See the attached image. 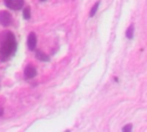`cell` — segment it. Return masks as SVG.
<instances>
[{
  "instance_id": "6da1fadb",
  "label": "cell",
  "mask_w": 147,
  "mask_h": 132,
  "mask_svg": "<svg viewBox=\"0 0 147 132\" xmlns=\"http://www.w3.org/2000/svg\"><path fill=\"white\" fill-rule=\"evenodd\" d=\"M16 50V41L15 35L9 32L5 31L0 34V59L6 61L12 56Z\"/></svg>"
},
{
  "instance_id": "7a4b0ae2",
  "label": "cell",
  "mask_w": 147,
  "mask_h": 132,
  "mask_svg": "<svg viewBox=\"0 0 147 132\" xmlns=\"http://www.w3.org/2000/svg\"><path fill=\"white\" fill-rule=\"evenodd\" d=\"M11 22V15L6 10L0 11V24L3 27H7Z\"/></svg>"
},
{
  "instance_id": "3957f363",
  "label": "cell",
  "mask_w": 147,
  "mask_h": 132,
  "mask_svg": "<svg viewBox=\"0 0 147 132\" xmlns=\"http://www.w3.org/2000/svg\"><path fill=\"white\" fill-rule=\"evenodd\" d=\"M36 42H37V40H36V35L34 33L31 32L29 34H28V47L30 51H34L35 49V46H36Z\"/></svg>"
},
{
  "instance_id": "277c9868",
  "label": "cell",
  "mask_w": 147,
  "mask_h": 132,
  "mask_svg": "<svg viewBox=\"0 0 147 132\" xmlns=\"http://www.w3.org/2000/svg\"><path fill=\"white\" fill-rule=\"evenodd\" d=\"M36 70L34 67L31 66V65H28L25 68L24 70V76H26V78H28V79H31L33 77H34L36 76Z\"/></svg>"
},
{
  "instance_id": "5b68a950",
  "label": "cell",
  "mask_w": 147,
  "mask_h": 132,
  "mask_svg": "<svg viewBox=\"0 0 147 132\" xmlns=\"http://www.w3.org/2000/svg\"><path fill=\"white\" fill-rule=\"evenodd\" d=\"M23 4H24V0H12L9 5L8 6V8L11 9L18 10L22 8Z\"/></svg>"
},
{
  "instance_id": "8992f818",
  "label": "cell",
  "mask_w": 147,
  "mask_h": 132,
  "mask_svg": "<svg viewBox=\"0 0 147 132\" xmlns=\"http://www.w3.org/2000/svg\"><path fill=\"white\" fill-rule=\"evenodd\" d=\"M35 56H36V58H37L39 60L43 61V62H48V61L50 60L49 57H48L46 53H44L43 52H41V51H40V50H37V51H36Z\"/></svg>"
},
{
  "instance_id": "52a82bcc",
  "label": "cell",
  "mask_w": 147,
  "mask_h": 132,
  "mask_svg": "<svg viewBox=\"0 0 147 132\" xmlns=\"http://www.w3.org/2000/svg\"><path fill=\"white\" fill-rule=\"evenodd\" d=\"M134 26L132 24L127 27L126 31V37L129 40H132L134 38Z\"/></svg>"
},
{
  "instance_id": "ba28073f",
  "label": "cell",
  "mask_w": 147,
  "mask_h": 132,
  "mask_svg": "<svg viewBox=\"0 0 147 132\" xmlns=\"http://www.w3.org/2000/svg\"><path fill=\"white\" fill-rule=\"evenodd\" d=\"M99 5H100V1L96 2V3H95V5L91 8L90 12V17H92V16H94V15H96V13L97 10H98Z\"/></svg>"
},
{
  "instance_id": "9c48e42d",
  "label": "cell",
  "mask_w": 147,
  "mask_h": 132,
  "mask_svg": "<svg viewBox=\"0 0 147 132\" xmlns=\"http://www.w3.org/2000/svg\"><path fill=\"white\" fill-rule=\"evenodd\" d=\"M22 15H23V17H24V19H26V20L29 19V18H30V15H31L30 7H26V8L23 9Z\"/></svg>"
},
{
  "instance_id": "30bf717a",
  "label": "cell",
  "mask_w": 147,
  "mask_h": 132,
  "mask_svg": "<svg viewBox=\"0 0 147 132\" xmlns=\"http://www.w3.org/2000/svg\"><path fill=\"white\" fill-rule=\"evenodd\" d=\"M132 129H133V126H132V125H125V126L122 128V131L130 132L131 131H132Z\"/></svg>"
},
{
  "instance_id": "8fae6325",
  "label": "cell",
  "mask_w": 147,
  "mask_h": 132,
  "mask_svg": "<svg viewBox=\"0 0 147 132\" xmlns=\"http://www.w3.org/2000/svg\"><path fill=\"white\" fill-rule=\"evenodd\" d=\"M3 1H4V3H5V5L8 7V6L9 5V3H11V1H12V0H3Z\"/></svg>"
},
{
  "instance_id": "7c38bea8",
  "label": "cell",
  "mask_w": 147,
  "mask_h": 132,
  "mask_svg": "<svg viewBox=\"0 0 147 132\" xmlns=\"http://www.w3.org/2000/svg\"><path fill=\"white\" fill-rule=\"evenodd\" d=\"M3 114V109L2 107H0V116H2Z\"/></svg>"
},
{
  "instance_id": "4fadbf2b",
  "label": "cell",
  "mask_w": 147,
  "mask_h": 132,
  "mask_svg": "<svg viewBox=\"0 0 147 132\" xmlns=\"http://www.w3.org/2000/svg\"><path fill=\"white\" fill-rule=\"evenodd\" d=\"M40 1H45V0H40Z\"/></svg>"
}]
</instances>
